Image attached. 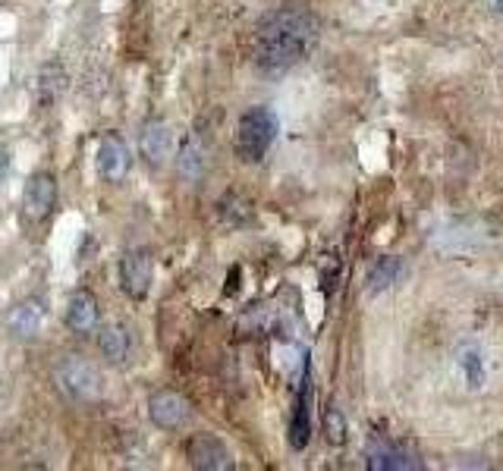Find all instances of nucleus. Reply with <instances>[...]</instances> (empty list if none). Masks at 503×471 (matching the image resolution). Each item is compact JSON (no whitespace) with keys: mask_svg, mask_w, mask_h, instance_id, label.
<instances>
[{"mask_svg":"<svg viewBox=\"0 0 503 471\" xmlns=\"http://www.w3.org/2000/svg\"><path fill=\"white\" fill-rule=\"evenodd\" d=\"M139 154L148 167H164L173 154V132L164 120H152L145 123V130L139 135Z\"/></svg>","mask_w":503,"mask_h":471,"instance_id":"9d476101","label":"nucleus"},{"mask_svg":"<svg viewBox=\"0 0 503 471\" xmlns=\"http://www.w3.org/2000/svg\"><path fill=\"white\" fill-rule=\"evenodd\" d=\"M204 163H208V145L198 132H189L180 148V173L186 180H198L204 173Z\"/></svg>","mask_w":503,"mask_h":471,"instance_id":"4468645a","label":"nucleus"},{"mask_svg":"<svg viewBox=\"0 0 503 471\" xmlns=\"http://www.w3.org/2000/svg\"><path fill=\"white\" fill-rule=\"evenodd\" d=\"M189 466L198 471H230L233 468V455L221 437L215 434H195L186 444Z\"/></svg>","mask_w":503,"mask_h":471,"instance_id":"0eeeda50","label":"nucleus"},{"mask_svg":"<svg viewBox=\"0 0 503 471\" xmlns=\"http://www.w3.org/2000/svg\"><path fill=\"white\" fill-rule=\"evenodd\" d=\"M98 349L101 355L110 361V365H120L130 355V333H126L123 324H104L101 333H98Z\"/></svg>","mask_w":503,"mask_h":471,"instance_id":"2eb2a0df","label":"nucleus"},{"mask_svg":"<svg viewBox=\"0 0 503 471\" xmlns=\"http://www.w3.org/2000/svg\"><path fill=\"white\" fill-rule=\"evenodd\" d=\"M494 6H498V10L503 13V0H494Z\"/></svg>","mask_w":503,"mask_h":471,"instance_id":"412c9836","label":"nucleus"},{"mask_svg":"<svg viewBox=\"0 0 503 471\" xmlns=\"http://www.w3.org/2000/svg\"><path fill=\"white\" fill-rule=\"evenodd\" d=\"M101 320V311H98V298L91 296L89 289H76L67 302V327L73 333H91Z\"/></svg>","mask_w":503,"mask_h":471,"instance_id":"f8f14e48","label":"nucleus"},{"mask_svg":"<svg viewBox=\"0 0 503 471\" xmlns=\"http://www.w3.org/2000/svg\"><path fill=\"white\" fill-rule=\"evenodd\" d=\"M403 274V261L393 258V255H384V258H374L372 267L365 274V289L368 292H384L391 289Z\"/></svg>","mask_w":503,"mask_h":471,"instance_id":"dca6fc26","label":"nucleus"},{"mask_svg":"<svg viewBox=\"0 0 503 471\" xmlns=\"http://www.w3.org/2000/svg\"><path fill=\"white\" fill-rule=\"evenodd\" d=\"M6 173H10V148L0 141V185H4Z\"/></svg>","mask_w":503,"mask_h":471,"instance_id":"aec40b11","label":"nucleus"},{"mask_svg":"<svg viewBox=\"0 0 503 471\" xmlns=\"http://www.w3.org/2000/svg\"><path fill=\"white\" fill-rule=\"evenodd\" d=\"M365 466L372 471H413L422 468V459L403 444L387 437H372L365 444Z\"/></svg>","mask_w":503,"mask_h":471,"instance_id":"39448f33","label":"nucleus"},{"mask_svg":"<svg viewBox=\"0 0 503 471\" xmlns=\"http://www.w3.org/2000/svg\"><path fill=\"white\" fill-rule=\"evenodd\" d=\"M45 302L41 298H23V302H16L6 314V330H10V337L16 340H32L41 333V327H45Z\"/></svg>","mask_w":503,"mask_h":471,"instance_id":"9b49d317","label":"nucleus"},{"mask_svg":"<svg viewBox=\"0 0 503 471\" xmlns=\"http://www.w3.org/2000/svg\"><path fill=\"white\" fill-rule=\"evenodd\" d=\"M63 89H67V73H63L60 63H45V69H41L38 76V98L41 104H54L57 98L63 95Z\"/></svg>","mask_w":503,"mask_h":471,"instance_id":"f3484780","label":"nucleus"},{"mask_svg":"<svg viewBox=\"0 0 503 471\" xmlns=\"http://www.w3.org/2000/svg\"><path fill=\"white\" fill-rule=\"evenodd\" d=\"M318 45V19L306 6H278L267 13L252 35V60L261 73L280 76L309 60Z\"/></svg>","mask_w":503,"mask_h":471,"instance_id":"f257e3e1","label":"nucleus"},{"mask_svg":"<svg viewBox=\"0 0 503 471\" xmlns=\"http://www.w3.org/2000/svg\"><path fill=\"white\" fill-rule=\"evenodd\" d=\"M324 434H328V444L330 446H343L346 444V418L337 405H330L324 412Z\"/></svg>","mask_w":503,"mask_h":471,"instance_id":"6ab92c4d","label":"nucleus"},{"mask_svg":"<svg viewBox=\"0 0 503 471\" xmlns=\"http://www.w3.org/2000/svg\"><path fill=\"white\" fill-rule=\"evenodd\" d=\"M278 113L271 107L258 104V107H249V110L239 117V126H236V154L239 161L246 163H258L261 157L267 154V148L274 145L278 139Z\"/></svg>","mask_w":503,"mask_h":471,"instance_id":"f03ea898","label":"nucleus"},{"mask_svg":"<svg viewBox=\"0 0 503 471\" xmlns=\"http://www.w3.org/2000/svg\"><path fill=\"white\" fill-rule=\"evenodd\" d=\"M132 167V152L117 132H108L98 145V173L108 183H123Z\"/></svg>","mask_w":503,"mask_h":471,"instance_id":"1a4fd4ad","label":"nucleus"},{"mask_svg":"<svg viewBox=\"0 0 503 471\" xmlns=\"http://www.w3.org/2000/svg\"><path fill=\"white\" fill-rule=\"evenodd\" d=\"M148 415H152V424L161 427V431H176L183 427L193 415V405H189L186 396L173 390H158L152 399H148Z\"/></svg>","mask_w":503,"mask_h":471,"instance_id":"6e6552de","label":"nucleus"},{"mask_svg":"<svg viewBox=\"0 0 503 471\" xmlns=\"http://www.w3.org/2000/svg\"><path fill=\"white\" fill-rule=\"evenodd\" d=\"M152 277H154V258L148 248H130V252L120 258V287L130 298H145L152 289Z\"/></svg>","mask_w":503,"mask_h":471,"instance_id":"423d86ee","label":"nucleus"},{"mask_svg":"<svg viewBox=\"0 0 503 471\" xmlns=\"http://www.w3.org/2000/svg\"><path fill=\"white\" fill-rule=\"evenodd\" d=\"M459 368H463V377L466 383H472V387H481V381H485V359H481V352L476 346H463L459 349Z\"/></svg>","mask_w":503,"mask_h":471,"instance_id":"a211bd4d","label":"nucleus"},{"mask_svg":"<svg viewBox=\"0 0 503 471\" xmlns=\"http://www.w3.org/2000/svg\"><path fill=\"white\" fill-rule=\"evenodd\" d=\"M54 381L63 396L76 405H91L104 396L101 371H98V365H91L89 359H82V355H67V359L57 365Z\"/></svg>","mask_w":503,"mask_h":471,"instance_id":"7ed1b4c3","label":"nucleus"},{"mask_svg":"<svg viewBox=\"0 0 503 471\" xmlns=\"http://www.w3.org/2000/svg\"><path fill=\"white\" fill-rule=\"evenodd\" d=\"M57 208V180L47 170L28 176L26 189H23V214L28 224H41L47 220Z\"/></svg>","mask_w":503,"mask_h":471,"instance_id":"20e7f679","label":"nucleus"},{"mask_svg":"<svg viewBox=\"0 0 503 471\" xmlns=\"http://www.w3.org/2000/svg\"><path fill=\"white\" fill-rule=\"evenodd\" d=\"M309 399H311V387H309V371H306V377H302L299 399H296L293 421H289V446H293V449H306V446H309V437H311V412H309Z\"/></svg>","mask_w":503,"mask_h":471,"instance_id":"ddd939ff","label":"nucleus"}]
</instances>
